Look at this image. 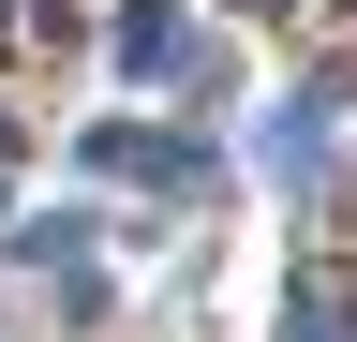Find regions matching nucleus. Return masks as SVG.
Here are the masks:
<instances>
[{"label":"nucleus","mask_w":357,"mask_h":342,"mask_svg":"<svg viewBox=\"0 0 357 342\" xmlns=\"http://www.w3.org/2000/svg\"><path fill=\"white\" fill-rule=\"evenodd\" d=\"M119 75L134 90H208V30L178 15V0H134L119 15Z\"/></svg>","instance_id":"nucleus-1"},{"label":"nucleus","mask_w":357,"mask_h":342,"mask_svg":"<svg viewBox=\"0 0 357 342\" xmlns=\"http://www.w3.org/2000/svg\"><path fill=\"white\" fill-rule=\"evenodd\" d=\"M89 164H105V179H149V194H208V149L194 134H134V119L89 134Z\"/></svg>","instance_id":"nucleus-2"},{"label":"nucleus","mask_w":357,"mask_h":342,"mask_svg":"<svg viewBox=\"0 0 357 342\" xmlns=\"http://www.w3.org/2000/svg\"><path fill=\"white\" fill-rule=\"evenodd\" d=\"M328 104L342 90H283V119H268V164L283 179H328Z\"/></svg>","instance_id":"nucleus-4"},{"label":"nucleus","mask_w":357,"mask_h":342,"mask_svg":"<svg viewBox=\"0 0 357 342\" xmlns=\"http://www.w3.org/2000/svg\"><path fill=\"white\" fill-rule=\"evenodd\" d=\"M283 342H357V253H312L283 283Z\"/></svg>","instance_id":"nucleus-3"},{"label":"nucleus","mask_w":357,"mask_h":342,"mask_svg":"<svg viewBox=\"0 0 357 342\" xmlns=\"http://www.w3.org/2000/svg\"><path fill=\"white\" fill-rule=\"evenodd\" d=\"M253 15H283V0H253Z\"/></svg>","instance_id":"nucleus-5"}]
</instances>
